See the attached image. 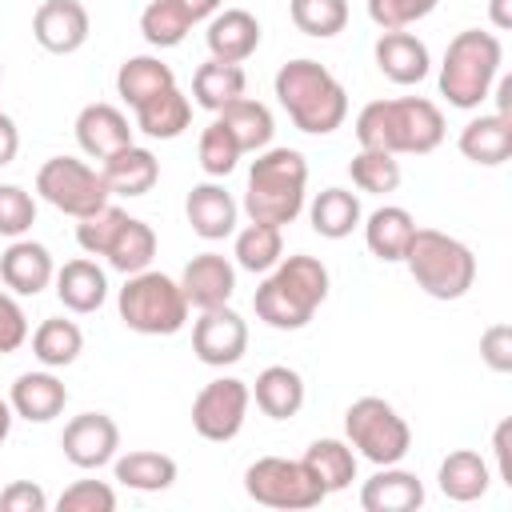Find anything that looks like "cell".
I'll list each match as a JSON object with an SVG mask.
<instances>
[{"label": "cell", "instance_id": "f5cc1de1", "mask_svg": "<svg viewBox=\"0 0 512 512\" xmlns=\"http://www.w3.org/2000/svg\"><path fill=\"white\" fill-rule=\"evenodd\" d=\"M176 4L188 12V20H192V24H200V20H212V16L220 12V4H224V0H176Z\"/></svg>", "mask_w": 512, "mask_h": 512}, {"label": "cell", "instance_id": "52a82bcc", "mask_svg": "<svg viewBox=\"0 0 512 512\" xmlns=\"http://www.w3.org/2000/svg\"><path fill=\"white\" fill-rule=\"evenodd\" d=\"M116 312L124 328L140 336H176L188 324V300L180 292V280L156 268L124 276V288L116 292Z\"/></svg>", "mask_w": 512, "mask_h": 512}, {"label": "cell", "instance_id": "d6a6232c", "mask_svg": "<svg viewBox=\"0 0 512 512\" xmlns=\"http://www.w3.org/2000/svg\"><path fill=\"white\" fill-rule=\"evenodd\" d=\"M216 120L232 132V140L240 144V152H264L272 144V132H276V120H272L268 104H260L252 96H240V100L224 104L216 112Z\"/></svg>", "mask_w": 512, "mask_h": 512}, {"label": "cell", "instance_id": "bcb514c9", "mask_svg": "<svg viewBox=\"0 0 512 512\" xmlns=\"http://www.w3.org/2000/svg\"><path fill=\"white\" fill-rule=\"evenodd\" d=\"M364 4H368V20L380 32H392V28H408L424 16H432L440 0H364Z\"/></svg>", "mask_w": 512, "mask_h": 512}, {"label": "cell", "instance_id": "9a60e30c", "mask_svg": "<svg viewBox=\"0 0 512 512\" xmlns=\"http://www.w3.org/2000/svg\"><path fill=\"white\" fill-rule=\"evenodd\" d=\"M72 132H76L80 152L92 156V160H108L112 152L136 144V140H132V136H136V124H132L116 104H104V100L84 104V108L76 112Z\"/></svg>", "mask_w": 512, "mask_h": 512}, {"label": "cell", "instance_id": "8992f818", "mask_svg": "<svg viewBox=\"0 0 512 512\" xmlns=\"http://www.w3.org/2000/svg\"><path fill=\"white\" fill-rule=\"evenodd\" d=\"M404 264L416 280V288L432 300H460L476 284V256L464 240L440 232V228H416L412 244L404 252Z\"/></svg>", "mask_w": 512, "mask_h": 512}, {"label": "cell", "instance_id": "d4e9b609", "mask_svg": "<svg viewBox=\"0 0 512 512\" xmlns=\"http://www.w3.org/2000/svg\"><path fill=\"white\" fill-rule=\"evenodd\" d=\"M52 284H56L60 304H64L68 312H76V316H88V312H96V308L108 300V276H104V268H100L96 260H88V256L64 260V268H56Z\"/></svg>", "mask_w": 512, "mask_h": 512}, {"label": "cell", "instance_id": "db71d44e", "mask_svg": "<svg viewBox=\"0 0 512 512\" xmlns=\"http://www.w3.org/2000/svg\"><path fill=\"white\" fill-rule=\"evenodd\" d=\"M488 24L496 32H508L512 28V0H488Z\"/></svg>", "mask_w": 512, "mask_h": 512}, {"label": "cell", "instance_id": "ba28073f", "mask_svg": "<svg viewBox=\"0 0 512 512\" xmlns=\"http://www.w3.org/2000/svg\"><path fill=\"white\" fill-rule=\"evenodd\" d=\"M344 440L352 444L356 456L380 468V464H400L408 456L412 428L384 396H360L344 412Z\"/></svg>", "mask_w": 512, "mask_h": 512}, {"label": "cell", "instance_id": "9c48e42d", "mask_svg": "<svg viewBox=\"0 0 512 512\" xmlns=\"http://www.w3.org/2000/svg\"><path fill=\"white\" fill-rule=\"evenodd\" d=\"M36 196L44 204H52L56 212L80 220L96 208L108 204V184L100 176V168H92L88 160H76V156H52L40 164L36 172Z\"/></svg>", "mask_w": 512, "mask_h": 512}, {"label": "cell", "instance_id": "cb8c5ba5", "mask_svg": "<svg viewBox=\"0 0 512 512\" xmlns=\"http://www.w3.org/2000/svg\"><path fill=\"white\" fill-rule=\"evenodd\" d=\"M100 176H104L112 196H144L160 180V160L152 148L128 144V148L112 152L108 160H100Z\"/></svg>", "mask_w": 512, "mask_h": 512}, {"label": "cell", "instance_id": "f907efd6", "mask_svg": "<svg viewBox=\"0 0 512 512\" xmlns=\"http://www.w3.org/2000/svg\"><path fill=\"white\" fill-rule=\"evenodd\" d=\"M512 440V420L504 416L500 424H496V432H492V456H496V476L492 480H500V484H508L512 488V464H508V444Z\"/></svg>", "mask_w": 512, "mask_h": 512}, {"label": "cell", "instance_id": "2e32d148", "mask_svg": "<svg viewBox=\"0 0 512 512\" xmlns=\"http://www.w3.org/2000/svg\"><path fill=\"white\" fill-rule=\"evenodd\" d=\"M372 60L380 68V76H388L392 84L408 88V84H420L428 72H432V52L428 44L408 32V28H392V32H380L376 44H372Z\"/></svg>", "mask_w": 512, "mask_h": 512}, {"label": "cell", "instance_id": "ac0fdd59", "mask_svg": "<svg viewBox=\"0 0 512 512\" xmlns=\"http://www.w3.org/2000/svg\"><path fill=\"white\" fill-rule=\"evenodd\" d=\"M56 276L52 252L40 240L16 236L4 252H0V280L12 296H40Z\"/></svg>", "mask_w": 512, "mask_h": 512}, {"label": "cell", "instance_id": "9f6ffc18", "mask_svg": "<svg viewBox=\"0 0 512 512\" xmlns=\"http://www.w3.org/2000/svg\"><path fill=\"white\" fill-rule=\"evenodd\" d=\"M12 420H16V412H12V404L0 396V444L8 440V432H12Z\"/></svg>", "mask_w": 512, "mask_h": 512}, {"label": "cell", "instance_id": "484cf974", "mask_svg": "<svg viewBox=\"0 0 512 512\" xmlns=\"http://www.w3.org/2000/svg\"><path fill=\"white\" fill-rule=\"evenodd\" d=\"M360 228H364V244H368V252H372L376 260L400 264L404 252H408V244H412L416 220H412V212L400 208V204H380L376 212H368V216L360 220Z\"/></svg>", "mask_w": 512, "mask_h": 512}, {"label": "cell", "instance_id": "816d5d0a", "mask_svg": "<svg viewBox=\"0 0 512 512\" xmlns=\"http://www.w3.org/2000/svg\"><path fill=\"white\" fill-rule=\"evenodd\" d=\"M16 152H20V128H16V120L8 112H0V168L12 164Z\"/></svg>", "mask_w": 512, "mask_h": 512}, {"label": "cell", "instance_id": "ab89813d", "mask_svg": "<svg viewBox=\"0 0 512 512\" xmlns=\"http://www.w3.org/2000/svg\"><path fill=\"white\" fill-rule=\"evenodd\" d=\"M188 32H192V20H188V12L176 0H152V4H144V12H140V36L152 48H176V44H184Z\"/></svg>", "mask_w": 512, "mask_h": 512}, {"label": "cell", "instance_id": "44dd1931", "mask_svg": "<svg viewBox=\"0 0 512 512\" xmlns=\"http://www.w3.org/2000/svg\"><path fill=\"white\" fill-rule=\"evenodd\" d=\"M424 504V484L416 472L400 464H380L360 484V508L364 512H416Z\"/></svg>", "mask_w": 512, "mask_h": 512}, {"label": "cell", "instance_id": "60d3db41", "mask_svg": "<svg viewBox=\"0 0 512 512\" xmlns=\"http://www.w3.org/2000/svg\"><path fill=\"white\" fill-rule=\"evenodd\" d=\"M288 16L296 32L312 40H332L348 24V0H288Z\"/></svg>", "mask_w": 512, "mask_h": 512}, {"label": "cell", "instance_id": "7bdbcfd3", "mask_svg": "<svg viewBox=\"0 0 512 512\" xmlns=\"http://www.w3.org/2000/svg\"><path fill=\"white\" fill-rule=\"evenodd\" d=\"M124 220H128V212H124L120 204H112V200H108L104 208L80 216V220H76V244H80V252H84V256H104Z\"/></svg>", "mask_w": 512, "mask_h": 512}, {"label": "cell", "instance_id": "3957f363", "mask_svg": "<svg viewBox=\"0 0 512 512\" xmlns=\"http://www.w3.org/2000/svg\"><path fill=\"white\" fill-rule=\"evenodd\" d=\"M272 92H276L280 108L288 112V120L308 136H328L348 116L344 84L320 60H308V56L280 64V72L272 80Z\"/></svg>", "mask_w": 512, "mask_h": 512}, {"label": "cell", "instance_id": "4dcf8cb0", "mask_svg": "<svg viewBox=\"0 0 512 512\" xmlns=\"http://www.w3.org/2000/svg\"><path fill=\"white\" fill-rule=\"evenodd\" d=\"M112 476L116 484L132 488V492H164L176 484L180 468L168 452H152V448H132V452H116L112 460Z\"/></svg>", "mask_w": 512, "mask_h": 512}, {"label": "cell", "instance_id": "4316f807", "mask_svg": "<svg viewBox=\"0 0 512 512\" xmlns=\"http://www.w3.org/2000/svg\"><path fill=\"white\" fill-rule=\"evenodd\" d=\"M436 484H440V492H444L448 500L472 504V500H484V496H488V488H492V468H488V460H484L480 452L456 448V452H448V456L440 460Z\"/></svg>", "mask_w": 512, "mask_h": 512}, {"label": "cell", "instance_id": "f1b7e54d", "mask_svg": "<svg viewBox=\"0 0 512 512\" xmlns=\"http://www.w3.org/2000/svg\"><path fill=\"white\" fill-rule=\"evenodd\" d=\"M132 116H136V132H144L148 140H176L192 124V100L172 84V88L148 96L144 104H136Z\"/></svg>", "mask_w": 512, "mask_h": 512}, {"label": "cell", "instance_id": "30bf717a", "mask_svg": "<svg viewBox=\"0 0 512 512\" xmlns=\"http://www.w3.org/2000/svg\"><path fill=\"white\" fill-rule=\"evenodd\" d=\"M244 492L248 500L280 512H304L324 500V488L312 480V472L300 460L288 456H260L244 468Z\"/></svg>", "mask_w": 512, "mask_h": 512}, {"label": "cell", "instance_id": "f546056e", "mask_svg": "<svg viewBox=\"0 0 512 512\" xmlns=\"http://www.w3.org/2000/svg\"><path fill=\"white\" fill-rule=\"evenodd\" d=\"M356 452L348 440H336V436H324V440H312L300 456V464L312 472V480L324 488V496L332 492H344L352 480H356Z\"/></svg>", "mask_w": 512, "mask_h": 512}, {"label": "cell", "instance_id": "277c9868", "mask_svg": "<svg viewBox=\"0 0 512 512\" xmlns=\"http://www.w3.org/2000/svg\"><path fill=\"white\" fill-rule=\"evenodd\" d=\"M304 196H308V160L296 148H264L256 152L252 168H248V188H244V212L248 220L260 224H292L304 212Z\"/></svg>", "mask_w": 512, "mask_h": 512}, {"label": "cell", "instance_id": "ffe728a7", "mask_svg": "<svg viewBox=\"0 0 512 512\" xmlns=\"http://www.w3.org/2000/svg\"><path fill=\"white\" fill-rule=\"evenodd\" d=\"M8 404L20 420L28 424H48L64 412L68 404V388L56 376V368H36V372H20L8 388Z\"/></svg>", "mask_w": 512, "mask_h": 512}, {"label": "cell", "instance_id": "836d02e7", "mask_svg": "<svg viewBox=\"0 0 512 512\" xmlns=\"http://www.w3.org/2000/svg\"><path fill=\"white\" fill-rule=\"evenodd\" d=\"M176 84V72H172V64H164L160 56H128L120 68H116V96L128 104V108H136V104H144L148 96H156V92H164V88H172Z\"/></svg>", "mask_w": 512, "mask_h": 512}, {"label": "cell", "instance_id": "5bb4252c", "mask_svg": "<svg viewBox=\"0 0 512 512\" xmlns=\"http://www.w3.org/2000/svg\"><path fill=\"white\" fill-rule=\"evenodd\" d=\"M92 20L80 0H44L32 12V40L52 56H72L88 44Z\"/></svg>", "mask_w": 512, "mask_h": 512}, {"label": "cell", "instance_id": "74e56055", "mask_svg": "<svg viewBox=\"0 0 512 512\" xmlns=\"http://www.w3.org/2000/svg\"><path fill=\"white\" fill-rule=\"evenodd\" d=\"M152 256H156V232H152V224L140 220V216H128V220L120 224L116 240H112L108 252H104L108 268H116V272H124V276L152 268Z\"/></svg>", "mask_w": 512, "mask_h": 512}, {"label": "cell", "instance_id": "7402d4cb", "mask_svg": "<svg viewBox=\"0 0 512 512\" xmlns=\"http://www.w3.org/2000/svg\"><path fill=\"white\" fill-rule=\"evenodd\" d=\"M204 40H208V56H212V60L244 64V60L260 48V20H256L248 8H220V12L208 20Z\"/></svg>", "mask_w": 512, "mask_h": 512}, {"label": "cell", "instance_id": "7dc6e473", "mask_svg": "<svg viewBox=\"0 0 512 512\" xmlns=\"http://www.w3.org/2000/svg\"><path fill=\"white\" fill-rule=\"evenodd\" d=\"M24 340H28V316H24L20 300L8 288H0V356L16 352Z\"/></svg>", "mask_w": 512, "mask_h": 512}, {"label": "cell", "instance_id": "83f0119b", "mask_svg": "<svg viewBox=\"0 0 512 512\" xmlns=\"http://www.w3.org/2000/svg\"><path fill=\"white\" fill-rule=\"evenodd\" d=\"M248 392H252L256 408H260L268 420H292V416L304 408V396H308L304 376H300L296 368H288V364H268V368L256 376V384H252Z\"/></svg>", "mask_w": 512, "mask_h": 512}, {"label": "cell", "instance_id": "f6af8a7d", "mask_svg": "<svg viewBox=\"0 0 512 512\" xmlns=\"http://www.w3.org/2000/svg\"><path fill=\"white\" fill-rule=\"evenodd\" d=\"M60 512H112L116 508V488L108 480H72L56 496Z\"/></svg>", "mask_w": 512, "mask_h": 512}, {"label": "cell", "instance_id": "d590c367", "mask_svg": "<svg viewBox=\"0 0 512 512\" xmlns=\"http://www.w3.org/2000/svg\"><path fill=\"white\" fill-rule=\"evenodd\" d=\"M248 88V76L240 64H224V60H204L196 72H192V100L208 112H220L224 104L240 100Z\"/></svg>", "mask_w": 512, "mask_h": 512}, {"label": "cell", "instance_id": "603a6c76", "mask_svg": "<svg viewBox=\"0 0 512 512\" xmlns=\"http://www.w3.org/2000/svg\"><path fill=\"white\" fill-rule=\"evenodd\" d=\"M456 148H460L464 160H472L480 168H500L512 156V116H500V112L472 116L460 128Z\"/></svg>", "mask_w": 512, "mask_h": 512}, {"label": "cell", "instance_id": "4fadbf2b", "mask_svg": "<svg viewBox=\"0 0 512 512\" xmlns=\"http://www.w3.org/2000/svg\"><path fill=\"white\" fill-rule=\"evenodd\" d=\"M60 448H64V460L80 472H92V468H104L116 460L120 452V428L108 412H80L64 424L60 432Z\"/></svg>", "mask_w": 512, "mask_h": 512}, {"label": "cell", "instance_id": "e575fe53", "mask_svg": "<svg viewBox=\"0 0 512 512\" xmlns=\"http://www.w3.org/2000/svg\"><path fill=\"white\" fill-rule=\"evenodd\" d=\"M236 240H232V264L236 268H244V272H256V276H264V272H272L276 264H280V256H284V228H276V224H260V220H248L240 232H232Z\"/></svg>", "mask_w": 512, "mask_h": 512}, {"label": "cell", "instance_id": "11a10c76", "mask_svg": "<svg viewBox=\"0 0 512 512\" xmlns=\"http://www.w3.org/2000/svg\"><path fill=\"white\" fill-rule=\"evenodd\" d=\"M496 112L500 116H512V76H496Z\"/></svg>", "mask_w": 512, "mask_h": 512}, {"label": "cell", "instance_id": "7c38bea8", "mask_svg": "<svg viewBox=\"0 0 512 512\" xmlns=\"http://www.w3.org/2000/svg\"><path fill=\"white\" fill-rule=\"evenodd\" d=\"M192 352L208 368H228V364L244 360V352H248V320L228 304L200 308V316L192 320Z\"/></svg>", "mask_w": 512, "mask_h": 512}, {"label": "cell", "instance_id": "e0dca14e", "mask_svg": "<svg viewBox=\"0 0 512 512\" xmlns=\"http://www.w3.org/2000/svg\"><path fill=\"white\" fill-rule=\"evenodd\" d=\"M180 280V292L188 300V308H216V304H228L232 292H236V264L220 252H200L184 264V272L176 276Z\"/></svg>", "mask_w": 512, "mask_h": 512}, {"label": "cell", "instance_id": "681fc988", "mask_svg": "<svg viewBox=\"0 0 512 512\" xmlns=\"http://www.w3.org/2000/svg\"><path fill=\"white\" fill-rule=\"evenodd\" d=\"M0 512H48V496L32 480H12L0 488Z\"/></svg>", "mask_w": 512, "mask_h": 512}, {"label": "cell", "instance_id": "8d00e7d4", "mask_svg": "<svg viewBox=\"0 0 512 512\" xmlns=\"http://www.w3.org/2000/svg\"><path fill=\"white\" fill-rule=\"evenodd\" d=\"M84 352V332L76 320L64 316H48L36 324L32 332V356L40 360V368H68L76 364Z\"/></svg>", "mask_w": 512, "mask_h": 512}, {"label": "cell", "instance_id": "f35d334b", "mask_svg": "<svg viewBox=\"0 0 512 512\" xmlns=\"http://www.w3.org/2000/svg\"><path fill=\"white\" fill-rule=\"evenodd\" d=\"M348 176H352V184H356L360 192H368V196H388V192H396L400 180H404L400 160H396L392 152H376V148H360V152L352 156V164H348Z\"/></svg>", "mask_w": 512, "mask_h": 512}, {"label": "cell", "instance_id": "6da1fadb", "mask_svg": "<svg viewBox=\"0 0 512 512\" xmlns=\"http://www.w3.org/2000/svg\"><path fill=\"white\" fill-rule=\"evenodd\" d=\"M444 112L424 96L368 100L356 112V144L392 156H428L444 144Z\"/></svg>", "mask_w": 512, "mask_h": 512}, {"label": "cell", "instance_id": "5b68a950", "mask_svg": "<svg viewBox=\"0 0 512 512\" xmlns=\"http://www.w3.org/2000/svg\"><path fill=\"white\" fill-rule=\"evenodd\" d=\"M500 64H504V44L496 32H480V28L456 32L440 60V96L460 112L480 108L492 96Z\"/></svg>", "mask_w": 512, "mask_h": 512}, {"label": "cell", "instance_id": "d6986e66", "mask_svg": "<svg viewBox=\"0 0 512 512\" xmlns=\"http://www.w3.org/2000/svg\"><path fill=\"white\" fill-rule=\"evenodd\" d=\"M184 216L200 240H224L236 232L240 204L220 180H204V184H192V192L184 196Z\"/></svg>", "mask_w": 512, "mask_h": 512}, {"label": "cell", "instance_id": "7a4b0ae2", "mask_svg": "<svg viewBox=\"0 0 512 512\" xmlns=\"http://www.w3.org/2000/svg\"><path fill=\"white\" fill-rule=\"evenodd\" d=\"M328 288H332V276H328L324 260L304 256V252L280 256V264L272 272H264V280L252 296L256 320H264L276 332H300L316 316V308L328 300Z\"/></svg>", "mask_w": 512, "mask_h": 512}, {"label": "cell", "instance_id": "8fae6325", "mask_svg": "<svg viewBox=\"0 0 512 512\" xmlns=\"http://www.w3.org/2000/svg\"><path fill=\"white\" fill-rule=\"evenodd\" d=\"M248 404H252V392H248L244 380H236V376L208 380L196 392V400H192V428H196V436H204L212 444L236 440L244 420H248Z\"/></svg>", "mask_w": 512, "mask_h": 512}, {"label": "cell", "instance_id": "b9f144b4", "mask_svg": "<svg viewBox=\"0 0 512 512\" xmlns=\"http://www.w3.org/2000/svg\"><path fill=\"white\" fill-rule=\"evenodd\" d=\"M240 144L232 140V132L220 124V120H212L204 132H200V144H196V160H200V168H204V176L208 180H224L236 164H240Z\"/></svg>", "mask_w": 512, "mask_h": 512}, {"label": "cell", "instance_id": "6f0895ef", "mask_svg": "<svg viewBox=\"0 0 512 512\" xmlns=\"http://www.w3.org/2000/svg\"><path fill=\"white\" fill-rule=\"evenodd\" d=\"M0 80H4V64H0Z\"/></svg>", "mask_w": 512, "mask_h": 512}, {"label": "cell", "instance_id": "1f68e13d", "mask_svg": "<svg viewBox=\"0 0 512 512\" xmlns=\"http://www.w3.org/2000/svg\"><path fill=\"white\" fill-rule=\"evenodd\" d=\"M308 220H312V232L316 236L344 240V236H352L360 228L364 208H360V196L356 192H348V188H324L308 204Z\"/></svg>", "mask_w": 512, "mask_h": 512}, {"label": "cell", "instance_id": "c3c4849f", "mask_svg": "<svg viewBox=\"0 0 512 512\" xmlns=\"http://www.w3.org/2000/svg\"><path fill=\"white\" fill-rule=\"evenodd\" d=\"M480 360L492 368V372H512V324H488L480 332Z\"/></svg>", "mask_w": 512, "mask_h": 512}, {"label": "cell", "instance_id": "ee69618b", "mask_svg": "<svg viewBox=\"0 0 512 512\" xmlns=\"http://www.w3.org/2000/svg\"><path fill=\"white\" fill-rule=\"evenodd\" d=\"M36 224V196L20 184H0V236H28Z\"/></svg>", "mask_w": 512, "mask_h": 512}]
</instances>
